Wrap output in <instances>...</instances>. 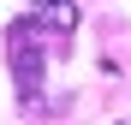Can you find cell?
Returning a JSON list of instances; mask_svg holds the SVG:
<instances>
[{
    "instance_id": "obj_1",
    "label": "cell",
    "mask_w": 131,
    "mask_h": 125,
    "mask_svg": "<svg viewBox=\"0 0 131 125\" xmlns=\"http://www.w3.org/2000/svg\"><path fill=\"white\" fill-rule=\"evenodd\" d=\"M12 42V77H18V95L24 101H42V48H36V24L24 18V24L6 30Z\"/></svg>"
},
{
    "instance_id": "obj_2",
    "label": "cell",
    "mask_w": 131,
    "mask_h": 125,
    "mask_svg": "<svg viewBox=\"0 0 131 125\" xmlns=\"http://www.w3.org/2000/svg\"><path fill=\"white\" fill-rule=\"evenodd\" d=\"M30 24L36 30H54V36H72L78 30V0H30Z\"/></svg>"
}]
</instances>
